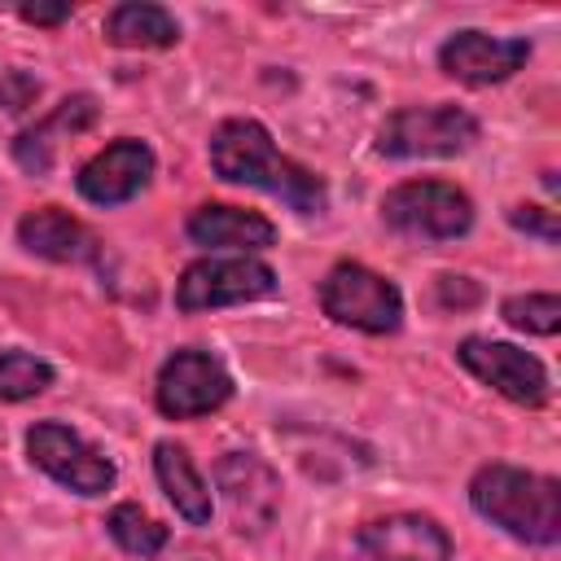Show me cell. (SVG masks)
Returning <instances> with one entry per match:
<instances>
[{"label":"cell","instance_id":"cell-1","mask_svg":"<svg viewBox=\"0 0 561 561\" xmlns=\"http://www.w3.org/2000/svg\"><path fill=\"white\" fill-rule=\"evenodd\" d=\"M210 167L228 184H250L272 197H280L298 215H320L329 202V188L316 171L285 158L272 140V131L254 118H228L210 131Z\"/></svg>","mask_w":561,"mask_h":561},{"label":"cell","instance_id":"cell-2","mask_svg":"<svg viewBox=\"0 0 561 561\" xmlns=\"http://www.w3.org/2000/svg\"><path fill=\"white\" fill-rule=\"evenodd\" d=\"M469 504L478 517H486L517 543L552 548L561 539V482L548 473L517 465H482L469 482Z\"/></svg>","mask_w":561,"mask_h":561},{"label":"cell","instance_id":"cell-3","mask_svg":"<svg viewBox=\"0 0 561 561\" xmlns=\"http://www.w3.org/2000/svg\"><path fill=\"white\" fill-rule=\"evenodd\" d=\"M381 219L412 241H456L473 228V202L447 180H408L381 197Z\"/></svg>","mask_w":561,"mask_h":561},{"label":"cell","instance_id":"cell-4","mask_svg":"<svg viewBox=\"0 0 561 561\" xmlns=\"http://www.w3.org/2000/svg\"><path fill=\"white\" fill-rule=\"evenodd\" d=\"M320 311L359 333H394L403 324V294L390 276L364 263H333L320 280Z\"/></svg>","mask_w":561,"mask_h":561},{"label":"cell","instance_id":"cell-5","mask_svg":"<svg viewBox=\"0 0 561 561\" xmlns=\"http://www.w3.org/2000/svg\"><path fill=\"white\" fill-rule=\"evenodd\" d=\"M478 140V118L460 105H403L377 127L381 158H456Z\"/></svg>","mask_w":561,"mask_h":561},{"label":"cell","instance_id":"cell-6","mask_svg":"<svg viewBox=\"0 0 561 561\" xmlns=\"http://www.w3.org/2000/svg\"><path fill=\"white\" fill-rule=\"evenodd\" d=\"M272 294H276V272L254 254H206L188 263L175 280L180 311L237 307V302H259Z\"/></svg>","mask_w":561,"mask_h":561},{"label":"cell","instance_id":"cell-7","mask_svg":"<svg viewBox=\"0 0 561 561\" xmlns=\"http://www.w3.org/2000/svg\"><path fill=\"white\" fill-rule=\"evenodd\" d=\"M228 399H232V377H228L219 355L184 346V351L162 359L158 386H153V403H158L162 416L193 421V416H206V412L224 408Z\"/></svg>","mask_w":561,"mask_h":561},{"label":"cell","instance_id":"cell-8","mask_svg":"<svg viewBox=\"0 0 561 561\" xmlns=\"http://www.w3.org/2000/svg\"><path fill=\"white\" fill-rule=\"evenodd\" d=\"M26 456L35 469H44L75 495H105L118 478L114 460H105L83 434H75L61 421H35L26 430Z\"/></svg>","mask_w":561,"mask_h":561},{"label":"cell","instance_id":"cell-9","mask_svg":"<svg viewBox=\"0 0 561 561\" xmlns=\"http://www.w3.org/2000/svg\"><path fill=\"white\" fill-rule=\"evenodd\" d=\"M215 491H219L237 535H263L280 513V473L254 451L219 456Z\"/></svg>","mask_w":561,"mask_h":561},{"label":"cell","instance_id":"cell-10","mask_svg":"<svg viewBox=\"0 0 561 561\" xmlns=\"http://www.w3.org/2000/svg\"><path fill=\"white\" fill-rule=\"evenodd\" d=\"M456 359H460L482 386H491L495 394H504L508 403L543 408L548 394H552V386H548V368H543L530 351H522V346H513V342L465 337V342L456 346Z\"/></svg>","mask_w":561,"mask_h":561},{"label":"cell","instance_id":"cell-11","mask_svg":"<svg viewBox=\"0 0 561 561\" xmlns=\"http://www.w3.org/2000/svg\"><path fill=\"white\" fill-rule=\"evenodd\" d=\"M530 61V39L522 35H486V31H456L438 48L443 75L469 88H491L513 79Z\"/></svg>","mask_w":561,"mask_h":561},{"label":"cell","instance_id":"cell-12","mask_svg":"<svg viewBox=\"0 0 561 561\" xmlns=\"http://www.w3.org/2000/svg\"><path fill=\"white\" fill-rule=\"evenodd\" d=\"M153 167H158L153 149H149L145 140L123 136V140L105 145L101 153H92V158L79 167L75 188H79L92 206H123V202H131V197L149 184Z\"/></svg>","mask_w":561,"mask_h":561},{"label":"cell","instance_id":"cell-13","mask_svg":"<svg viewBox=\"0 0 561 561\" xmlns=\"http://www.w3.org/2000/svg\"><path fill=\"white\" fill-rule=\"evenodd\" d=\"M368 561H451V535L425 513H390L359 530Z\"/></svg>","mask_w":561,"mask_h":561},{"label":"cell","instance_id":"cell-14","mask_svg":"<svg viewBox=\"0 0 561 561\" xmlns=\"http://www.w3.org/2000/svg\"><path fill=\"white\" fill-rule=\"evenodd\" d=\"M18 241H22V250H31L48 263H96L101 259V237L61 206L26 210L18 219Z\"/></svg>","mask_w":561,"mask_h":561},{"label":"cell","instance_id":"cell-15","mask_svg":"<svg viewBox=\"0 0 561 561\" xmlns=\"http://www.w3.org/2000/svg\"><path fill=\"white\" fill-rule=\"evenodd\" d=\"M92 123H96V96H88V92L66 96L53 114H44L39 123H31V127L13 140L18 167H22L26 175H48L53 162H57V145L70 140V136H79V131H88Z\"/></svg>","mask_w":561,"mask_h":561},{"label":"cell","instance_id":"cell-16","mask_svg":"<svg viewBox=\"0 0 561 561\" xmlns=\"http://www.w3.org/2000/svg\"><path fill=\"white\" fill-rule=\"evenodd\" d=\"M188 241L193 245H206V250H237V254H254V250H267L276 241V224L259 210H245V206H228V202H210V206H197L184 224Z\"/></svg>","mask_w":561,"mask_h":561},{"label":"cell","instance_id":"cell-17","mask_svg":"<svg viewBox=\"0 0 561 561\" xmlns=\"http://www.w3.org/2000/svg\"><path fill=\"white\" fill-rule=\"evenodd\" d=\"M153 473H158V486L167 491V500L175 504V513L188 522V526H210V482L202 478V469L193 465L188 447L162 438L153 447Z\"/></svg>","mask_w":561,"mask_h":561},{"label":"cell","instance_id":"cell-18","mask_svg":"<svg viewBox=\"0 0 561 561\" xmlns=\"http://www.w3.org/2000/svg\"><path fill=\"white\" fill-rule=\"evenodd\" d=\"M105 39L114 48H171L180 39V22L162 4L127 0L105 13Z\"/></svg>","mask_w":561,"mask_h":561},{"label":"cell","instance_id":"cell-19","mask_svg":"<svg viewBox=\"0 0 561 561\" xmlns=\"http://www.w3.org/2000/svg\"><path fill=\"white\" fill-rule=\"evenodd\" d=\"M105 530L131 557H158L167 548V526L158 517H149L140 504H114L105 517Z\"/></svg>","mask_w":561,"mask_h":561},{"label":"cell","instance_id":"cell-20","mask_svg":"<svg viewBox=\"0 0 561 561\" xmlns=\"http://www.w3.org/2000/svg\"><path fill=\"white\" fill-rule=\"evenodd\" d=\"M53 386V364L31 351H0V403L35 399Z\"/></svg>","mask_w":561,"mask_h":561},{"label":"cell","instance_id":"cell-21","mask_svg":"<svg viewBox=\"0 0 561 561\" xmlns=\"http://www.w3.org/2000/svg\"><path fill=\"white\" fill-rule=\"evenodd\" d=\"M504 324L535 333V337H552L561 329V298L557 294H513L500 302Z\"/></svg>","mask_w":561,"mask_h":561},{"label":"cell","instance_id":"cell-22","mask_svg":"<svg viewBox=\"0 0 561 561\" xmlns=\"http://www.w3.org/2000/svg\"><path fill=\"white\" fill-rule=\"evenodd\" d=\"M508 224H513L517 232H526V237L548 241V245H557V237H561L557 215H552V210H543V206H513V210H508Z\"/></svg>","mask_w":561,"mask_h":561},{"label":"cell","instance_id":"cell-23","mask_svg":"<svg viewBox=\"0 0 561 561\" xmlns=\"http://www.w3.org/2000/svg\"><path fill=\"white\" fill-rule=\"evenodd\" d=\"M35 96H39V83H35V75H26V70H9V75H0V110H26V105H35Z\"/></svg>","mask_w":561,"mask_h":561},{"label":"cell","instance_id":"cell-24","mask_svg":"<svg viewBox=\"0 0 561 561\" xmlns=\"http://www.w3.org/2000/svg\"><path fill=\"white\" fill-rule=\"evenodd\" d=\"M18 18L22 22H35V26H57V22H66L70 18V4H22L18 9Z\"/></svg>","mask_w":561,"mask_h":561}]
</instances>
